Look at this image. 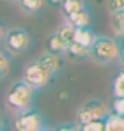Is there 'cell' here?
<instances>
[{"mask_svg": "<svg viewBox=\"0 0 124 131\" xmlns=\"http://www.w3.org/2000/svg\"><path fill=\"white\" fill-rule=\"evenodd\" d=\"M36 89H32L23 78L18 82H13L7 92H5V99L4 105L11 113H18V112H25V110L32 108V101L36 96Z\"/></svg>", "mask_w": 124, "mask_h": 131, "instance_id": "obj_1", "label": "cell"}, {"mask_svg": "<svg viewBox=\"0 0 124 131\" xmlns=\"http://www.w3.org/2000/svg\"><path fill=\"white\" fill-rule=\"evenodd\" d=\"M90 60L99 66H108L119 60V43L113 37L108 36H98L96 43L90 48Z\"/></svg>", "mask_w": 124, "mask_h": 131, "instance_id": "obj_2", "label": "cell"}, {"mask_svg": "<svg viewBox=\"0 0 124 131\" xmlns=\"http://www.w3.org/2000/svg\"><path fill=\"white\" fill-rule=\"evenodd\" d=\"M46 126V121L43 113L36 108H28L25 112L13 113V131H43Z\"/></svg>", "mask_w": 124, "mask_h": 131, "instance_id": "obj_3", "label": "cell"}, {"mask_svg": "<svg viewBox=\"0 0 124 131\" xmlns=\"http://www.w3.org/2000/svg\"><path fill=\"white\" fill-rule=\"evenodd\" d=\"M30 43H32V36H30V32L27 28H23V27H11L7 30L5 39H4V48L11 55H20V53L28 50Z\"/></svg>", "mask_w": 124, "mask_h": 131, "instance_id": "obj_4", "label": "cell"}, {"mask_svg": "<svg viewBox=\"0 0 124 131\" xmlns=\"http://www.w3.org/2000/svg\"><path fill=\"white\" fill-rule=\"evenodd\" d=\"M21 78H23L32 89L41 90V89H44L50 82H51L53 76H51V74L41 66V62L36 59V60H30L28 64H25L23 73H21Z\"/></svg>", "mask_w": 124, "mask_h": 131, "instance_id": "obj_5", "label": "cell"}, {"mask_svg": "<svg viewBox=\"0 0 124 131\" xmlns=\"http://www.w3.org/2000/svg\"><path fill=\"white\" fill-rule=\"evenodd\" d=\"M37 60L41 62V66L51 74V76L59 74L62 71V67H64V55H53V53L44 51V53H41V55L37 57Z\"/></svg>", "mask_w": 124, "mask_h": 131, "instance_id": "obj_6", "label": "cell"}, {"mask_svg": "<svg viewBox=\"0 0 124 131\" xmlns=\"http://www.w3.org/2000/svg\"><path fill=\"white\" fill-rule=\"evenodd\" d=\"M82 106L92 115V119H106L112 113V106H108L101 99H89V101L83 103Z\"/></svg>", "mask_w": 124, "mask_h": 131, "instance_id": "obj_7", "label": "cell"}, {"mask_svg": "<svg viewBox=\"0 0 124 131\" xmlns=\"http://www.w3.org/2000/svg\"><path fill=\"white\" fill-rule=\"evenodd\" d=\"M90 20H92V16H90V9H89V7H85V9L78 11V13H73V14H69V16H64V21L69 23V25L75 27V28L90 27Z\"/></svg>", "mask_w": 124, "mask_h": 131, "instance_id": "obj_8", "label": "cell"}, {"mask_svg": "<svg viewBox=\"0 0 124 131\" xmlns=\"http://www.w3.org/2000/svg\"><path fill=\"white\" fill-rule=\"evenodd\" d=\"M98 34L90 28V27H83V28H75V36H73V43H78L85 48H92V44L96 43Z\"/></svg>", "mask_w": 124, "mask_h": 131, "instance_id": "obj_9", "label": "cell"}, {"mask_svg": "<svg viewBox=\"0 0 124 131\" xmlns=\"http://www.w3.org/2000/svg\"><path fill=\"white\" fill-rule=\"evenodd\" d=\"M67 46H69V44L64 43L55 32L50 34V36L46 37V41H44V50H46L48 53H53V55H66Z\"/></svg>", "mask_w": 124, "mask_h": 131, "instance_id": "obj_10", "label": "cell"}, {"mask_svg": "<svg viewBox=\"0 0 124 131\" xmlns=\"http://www.w3.org/2000/svg\"><path fill=\"white\" fill-rule=\"evenodd\" d=\"M64 57H67L69 60H76V62L78 60H90V48H85L78 43H71L67 46V51Z\"/></svg>", "mask_w": 124, "mask_h": 131, "instance_id": "obj_11", "label": "cell"}, {"mask_svg": "<svg viewBox=\"0 0 124 131\" xmlns=\"http://www.w3.org/2000/svg\"><path fill=\"white\" fill-rule=\"evenodd\" d=\"M46 0H20L18 5L25 14H41Z\"/></svg>", "mask_w": 124, "mask_h": 131, "instance_id": "obj_12", "label": "cell"}, {"mask_svg": "<svg viewBox=\"0 0 124 131\" xmlns=\"http://www.w3.org/2000/svg\"><path fill=\"white\" fill-rule=\"evenodd\" d=\"M85 7H89L87 0H64L60 5V11H62V16H69V14L78 13Z\"/></svg>", "mask_w": 124, "mask_h": 131, "instance_id": "obj_13", "label": "cell"}, {"mask_svg": "<svg viewBox=\"0 0 124 131\" xmlns=\"http://www.w3.org/2000/svg\"><path fill=\"white\" fill-rule=\"evenodd\" d=\"M110 27H112V32L117 37H122L124 36V11L110 14Z\"/></svg>", "mask_w": 124, "mask_h": 131, "instance_id": "obj_14", "label": "cell"}, {"mask_svg": "<svg viewBox=\"0 0 124 131\" xmlns=\"http://www.w3.org/2000/svg\"><path fill=\"white\" fill-rule=\"evenodd\" d=\"M105 124H106V131H124V117L112 112L105 119Z\"/></svg>", "mask_w": 124, "mask_h": 131, "instance_id": "obj_15", "label": "cell"}, {"mask_svg": "<svg viewBox=\"0 0 124 131\" xmlns=\"http://www.w3.org/2000/svg\"><path fill=\"white\" fill-rule=\"evenodd\" d=\"M55 34L60 37L64 43H67V44H71L73 43V36H75V27H71L69 23H62V25H59L57 27V30H55Z\"/></svg>", "mask_w": 124, "mask_h": 131, "instance_id": "obj_16", "label": "cell"}, {"mask_svg": "<svg viewBox=\"0 0 124 131\" xmlns=\"http://www.w3.org/2000/svg\"><path fill=\"white\" fill-rule=\"evenodd\" d=\"M112 96L113 97H124V69L117 73V76L112 82Z\"/></svg>", "mask_w": 124, "mask_h": 131, "instance_id": "obj_17", "label": "cell"}, {"mask_svg": "<svg viewBox=\"0 0 124 131\" xmlns=\"http://www.w3.org/2000/svg\"><path fill=\"white\" fill-rule=\"evenodd\" d=\"M11 71V59L5 48H0V78H4Z\"/></svg>", "mask_w": 124, "mask_h": 131, "instance_id": "obj_18", "label": "cell"}, {"mask_svg": "<svg viewBox=\"0 0 124 131\" xmlns=\"http://www.w3.org/2000/svg\"><path fill=\"white\" fill-rule=\"evenodd\" d=\"M78 128L80 131H106V124H105V119H94L89 124H83Z\"/></svg>", "mask_w": 124, "mask_h": 131, "instance_id": "obj_19", "label": "cell"}, {"mask_svg": "<svg viewBox=\"0 0 124 131\" xmlns=\"http://www.w3.org/2000/svg\"><path fill=\"white\" fill-rule=\"evenodd\" d=\"M106 11H108V14L122 13L124 11V0H106Z\"/></svg>", "mask_w": 124, "mask_h": 131, "instance_id": "obj_20", "label": "cell"}, {"mask_svg": "<svg viewBox=\"0 0 124 131\" xmlns=\"http://www.w3.org/2000/svg\"><path fill=\"white\" fill-rule=\"evenodd\" d=\"M110 106H112V112L113 113L124 117V97H113V101H112Z\"/></svg>", "mask_w": 124, "mask_h": 131, "instance_id": "obj_21", "label": "cell"}, {"mask_svg": "<svg viewBox=\"0 0 124 131\" xmlns=\"http://www.w3.org/2000/svg\"><path fill=\"white\" fill-rule=\"evenodd\" d=\"M57 129L59 131H80V128H78L76 122H66V124H59Z\"/></svg>", "mask_w": 124, "mask_h": 131, "instance_id": "obj_22", "label": "cell"}, {"mask_svg": "<svg viewBox=\"0 0 124 131\" xmlns=\"http://www.w3.org/2000/svg\"><path fill=\"white\" fill-rule=\"evenodd\" d=\"M117 43H119V62L124 66V36L117 37Z\"/></svg>", "mask_w": 124, "mask_h": 131, "instance_id": "obj_23", "label": "cell"}, {"mask_svg": "<svg viewBox=\"0 0 124 131\" xmlns=\"http://www.w3.org/2000/svg\"><path fill=\"white\" fill-rule=\"evenodd\" d=\"M7 27H5V23L0 21V43H4V39H5V36H7Z\"/></svg>", "mask_w": 124, "mask_h": 131, "instance_id": "obj_24", "label": "cell"}, {"mask_svg": "<svg viewBox=\"0 0 124 131\" xmlns=\"http://www.w3.org/2000/svg\"><path fill=\"white\" fill-rule=\"evenodd\" d=\"M64 0H46V5H51V7H60Z\"/></svg>", "mask_w": 124, "mask_h": 131, "instance_id": "obj_25", "label": "cell"}, {"mask_svg": "<svg viewBox=\"0 0 124 131\" xmlns=\"http://www.w3.org/2000/svg\"><path fill=\"white\" fill-rule=\"evenodd\" d=\"M7 128V124H5V117H4V113L0 112V131H5Z\"/></svg>", "mask_w": 124, "mask_h": 131, "instance_id": "obj_26", "label": "cell"}, {"mask_svg": "<svg viewBox=\"0 0 124 131\" xmlns=\"http://www.w3.org/2000/svg\"><path fill=\"white\" fill-rule=\"evenodd\" d=\"M43 131H59V129H57L55 124H46V126L43 128Z\"/></svg>", "mask_w": 124, "mask_h": 131, "instance_id": "obj_27", "label": "cell"}, {"mask_svg": "<svg viewBox=\"0 0 124 131\" xmlns=\"http://www.w3.org/2000/svg\"><path fill=\"white\" fill-rule=\"evenodd\" d=\"M16 2H20V0H16Z\"/></svg>", "mask_w": 124, "mask_h": 131, "instance_id": "obj_28", "label": "cell"}]
</instances>
